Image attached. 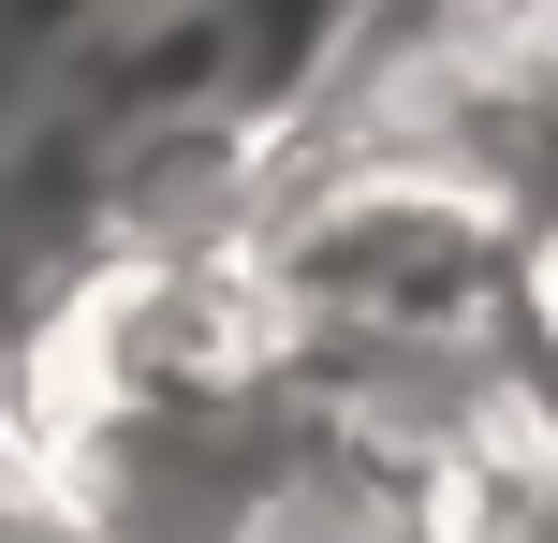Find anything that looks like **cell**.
I'll return each mask as SVG.
<instances>
[{
	"label": "cell",
	"mask_w": 558,
	"mask_h": 543,
	"mask_svg": "<svg viewBox=\"0 0 558 543\" xmlns=\"http://www.w3.org/2000/svg\"><path fill=\"white\" fill-rule=\"evenodd\" d=\"M251 264L294 309L308 368H397V353H485L514 338V221L485 176H456L441 147H265L251 176Z\"/></svg>",
	"instance_id": "1"
},
{
	"label": "cell",
	"mask_w": 558,
	"mask_h": 543,
	"mask_svg": "<svg viewBox=\"0 0 558 543\" xmlns=\"http://www.w3.org/2000/svg\"><path fill=\"white\" fill-rule=\"evenodd\" d=\"M514 353H530V382L558 397V206L530 221V250H514Z\"/></svg>",
	"instance_id": "2"
},
{
	"label": "cell",
	"mask_w": 558,
	"mask_h": 543,
	"mask_svg": "<svg viewBox=\"0 0 558 543\" xmlns=\"http://www.w3.org/2000/svg\"><path fill=\"white\" fill-rule=\"evenodd\" d=\"M88 15H104V0H0V45H15V59H29V74H45V59H59V45H74V29H88Z\"/></svg>",
	"instance_id": "3"
},
{
	"label": "cell",
	"mask_w": 558,
	"mask_h": 543,
	"mask_svg": "<svg viewBox=\"0 0 558 543\" xmlns=\"http://www.w3.org/2000/svg\"><path fill=\"white\" fill-rule=\"evenodd\" d=\"M29 470V427H15V382H0V485Z\"/></svg>",
	"instance_id": "4"
},
{
	"label": "cell",
	"mask_w": 558,
	"mask_h": 543,
	"mask_svg": "<svg viewBox=\"0 0 558 543\" xmlns=\"http://www.w3.org/2000/svg\"><path fill=\"white\" fill-rule=\"evenodd\" d=\"M15 103H29V59L0 45V147H15Z\"/></svg>",
	"instance_id": "5"
}]
</instances>
